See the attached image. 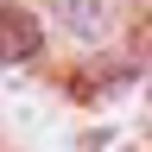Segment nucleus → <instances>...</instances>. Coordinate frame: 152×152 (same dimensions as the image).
Segmentation results:
<instances>
[{
  "mask_svg": "<svg viewBox=\"0 0 152 152\" xmlns=\"http://www.w3.org/2000/svg\"><path fill=\"white\" fill-rule=\"evenodd\" d=\"M51 19L76 38V45H102L108 26H114V7L108 0H51Z\"/></svg>",
  "mask_w": 152,
  "mask_h": 152,
  "instance_id": "nucleus-1",
  "label": "nucleus"
},
{
  "mask_svg": "<svg viewBox=\"0 0 152 152\" xmlns=\"http://www.w3.org/2000/svg\"><path fill=\"white\" fill-rule=\"evenodd\" d=\"M38 45H45V26L26 7L0 0V64H26V57H38Z\"/></svg>",
  "mask_w": 152,
  "mask_h": 152,
  "instance_id": "nucleus-2",
  "label": "nucleus"
}]
</instances>
